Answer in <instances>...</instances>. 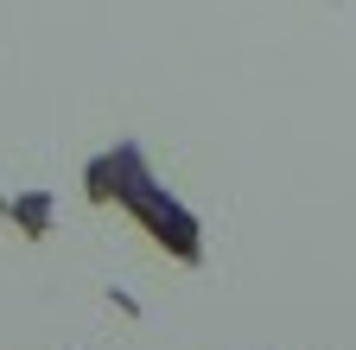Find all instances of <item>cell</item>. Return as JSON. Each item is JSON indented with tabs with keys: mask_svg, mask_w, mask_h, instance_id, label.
<instances>
[{
	"mask_svg": "<svg viewBox=\"0 0 356 350\" xmlns=\"http://www.w3.org/2000/svg\"><path fill=\"white\" fill-rule=\"evenodd\" d=\"M83 185H89V198H96V204L134 210V223L153 230V242H165L178 261H197V255H204V236H197V223H191V210L153 185V172H147V159H140V147H134V141L96 153V159H89V172H83Z\"/></svg>",
	"mask_w": 356,
	"mask_h": 350,
	"instance_id": "1",
	"label": "cell"
}]
</instances>
